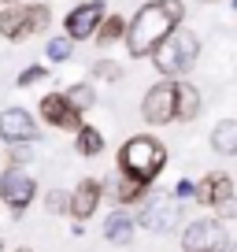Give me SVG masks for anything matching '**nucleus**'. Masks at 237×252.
<instances>
[{
	"instance_id": "1",
	"label": "nucleus",
	"mask_w": 237,
	"mask_h": 252,
	"mask_svg": "<svg viewBox=\"0 0 237 252\" xmlns=\"http://www.w3.org/2000/svg\"><path fill=\"white\" fill-rule=\"evenodd\" d=\"M182 23H185V0H145L134 11L126 41H122L130 60H152V52Z\"/></svg>"
},
{
	"instance_id": "22",
	"label": "nucleus",
	"mask_w": 237,
	"mask_h": 252,
	"mask_svg": "<svg viewBox=\"0 0 237 252\" xmlns=\"http://www.w3.org/2000/svg\"><path fill=\"white\" fill-rule=\"evenodd\" d=\"M89 82H122V63L108 60V56H100L96 63H89Z\"/></svg>"
},
{
	"instance_id": "13",
	"label": "nucleus",
	"mask_w": 237,
	"mask_h": 252,
	"mask_svg": "<svg viewBox=\"0 0 237 252\" xmlns=\"http://www.w3.org/2000/svg\"><path fill=\"white\" fill-rule=\"evenodd\" d=\"M234 197V178H230L226 171H207L204 178L197 182V200L193 204L200 208H219L222 200Z\"/></svg>"
},
{
	"instance_id": "4",
	"label": "nucleus",
	"mask_w": 237,
	"mask_h": 252,
	"mask_svg": "<svg viewBox=\"0 0 237 252\" xmlns=\"http://www.w3.org/2000/svg\"><path fill=\"white\" fill-rule=\"evenodd\" d=\"M48 26H52V8L48 4L23 0V4L0 8V37L11 41V45H23L37 33H48Z\"/></svg>"
},
{
	"instance_id": "5",
	"label": "nucleus",
	"mask_w": 237,
	"mask_h": 252,
	"mask_svg": "<svg viewBox=\"0 0 237 252\" xmlns=\"http://www.w3.org/2000/svg\"><path fill=\"white\" fill-rule=\"evenodd\" d=\"M178 82L182 78H156L141 96V119L148 126L178 123Z\"/></svg>"
},
{
	"instance_id": "25",
	"label": "nucleus",
	"mask_w": 237,
	"mask_h": 252,
	"mask_svg": "<svg viewBox=\"0 0 237 252\" xmlns=\"http://www.w3.org/2000/svg\"><path fill=\"white\" fill-rule=\"evenodd\" d=\"M30 159H33L30 145H8V163H11V167H26Z\"/></svg>"
},
{
	"instance_id": "31",
	"label": "nucleus",
	"mask_w": 237,
	"mask_h": 252,
	"mask_svg": "<svg viewBox=\"0 0 237 252\" xmlns=\"http://www.w3.org/2000/svg\"><path fill=\"white\" fill-rule=\"evenodd\" d=\"M230 252H237V241H230Z\"/></svg>"
},
{
	"instance_id": "17",
	"label": "nucleus",
	"mask_w": 237,
	"mask_h": 252,
	"mask_svg": "<svg viewBox=\"0 0 237 252\" xmlns=\"http://www.w3.org/2000/svg\"><path fill=\"white\" fill-rule=\"evenodd\" d=\"M200 111H204V93L189 78H182L178 82V123H197Z\"/></svg>"
},
{
	"instance_id": "27",
	"label": "nucleus",
	"mask_w": 237,
	"mask_h": 252,
	"mask_svg": "<svg viewBox=\"0 0 237 252\" xmlns=\"http://www.w3.org/2000/svg\"><path fill=\"white\" fill-rule=\"evenodd\" d=\"M215 215H219V219H222V222H230V219H237V193H234V197H230V200H222V204H219V208H215Z\"/></svg>"
},
{
	"instance_id": "3",
	"label": "nucleus",
	"mask_w": 237,
	"mask_h": 252,
	"mask_svg": "<svg viewBox=\"0 0 237 252\" xmlns=\"http://www.w3.org/2000/svg\"><path fill=\"white\" fill-rule=\"evenodd\" d=\"M200 48H204V41H200V33L193 30V26H178V30L171 33V37L163 41V45L152 52V67H156V78H189L193 67L200 63Z\"/></svg>"
},
{
	"instance_id": "26",
	"label": "nucleus",
	"mask_w": 237,
	"mask_h": 252,
	"mask_svg": "<svg viewBox=\"0 0 237 252\" xmlns=\"http://www.w3.org/2000/svg\"><path fill=\"white\" fill-rule=\"evenodd\" d=\"M171 197L178 200V204H185V200H197V182H193V178H182L178 186H174Z\"/></svg>"
},
{
	"instance_id": "21",
	"label": "nucleus",
	"mask_w": 237,
	"mask_h": 252,
	"mask_svg": "<svg viewBox=\"0 0 237 252\" xmlns=\"http://www.w3.org/2000/svg\"><path fill=\"white\" fill-rule=\"evenodd\" d=\"M67 96H71V104L82 111V115L96 108V86L93 82H74V86H67Z\"/></svg>"
},
{
	"instance_id": "6",
	"label": "nucleus",
	"mask_w": 237,
	"mask_h": 252,
	"mask_svg": "<svg viewBox=\"0 0 237 252\" xmlns=\"http://www.w3.org/2000/svg\"><path fill=\"white\" fill-rule=\"evenodd\" d=\"M0 200H4V208H8L15 219H23L26 208L37 200V178H33L26 167H4L0 171Z\"/></svg>"
},
{
	"instance_id": "16",
	"label": "nucleus",
	"mask_w": 237,
	"mask_h": 252,
	"mask_svg": "<svg viewBox=\"0 0 237 252\" xmlns=\"http://www.w3.org/2000/svg\"><path fill=\"white\" fill-rule=\"evenodd\" d=\"M207 145L215 156H237V119H219L207 134Z\"/></svg>"
},
{
	"instance_id": "19",
	"label": "nucleus",
	"mask_w": 237,
	"mask_h": 252,
	"mask_svg": "<svg viewBox=\"0 0 237 252\" xmlns=\"http://www.w3.org/2000/svg\"><path fill=\"white\" fill-rule=\"evenodd\" d=\"M74 152H78L82 159L100 156V152H104V130H100V126H93V123H86L78 134H74Z\"/></svg>"
},
{
	"instance_id": "9",
	"label": "nucleus",
	"mask_w": 237,
	"mask_h": 252,
	"mask_svg": "<svg viewBox=\"0 0 237 252\" xmlns=\"http://www.w3.org/2000/svg\"><path fill=\"white\" fill-rule=\"evenodd\" d=\"M45 137V126L26 108H4L0 111V141L4 145H37Z\"/></svg>"
},
{
	"instance_id": "23",
	"label": "nucleus",
	"mask_w": 237,
	"mask_h": 252,
	"mask_svg": "<svg viewBox=\"0 0 237 252\" xmlns=\"http://www.w3.org/2000/svg\"><path fill=\"white\" fill-rule=\"evenodd\" d=\"M48 78V63H30V67H23V71L15 74V86L19 89H33L37 82Z\"/></svg>"
},
{
	"instance_id": "8",
	"label": "nucleus",
	"mask_w": 237,
	"mask_h": 252,
	"mask_svg": "<svg viewBox=\"0 0 237 252\" xmlns=\"http://www.w3.org/2000/svg\"><path fill=\"white\" fill-rule=\"evenodd\" d=\"M182 252H230V234L226 222L215 219H193L182 230Z\"/></svg>"
},
{
	"instance_id": "29",
	"label": "nucleus",
	"mask_w": 237,
	"mask_h": 252,
	"mask_svg": "<svg viewBox=\"0 0 237 252\" xmlns=\"http://www.w3.org/2000/svg\"><path fill=\"white\" fill-rule=\"evenodd\" d=\"M4 249H8V245H4V234H0V252H4Z\"/></svg>"
},
{
	"instance_id": "24",
	"label": "nucleus",
	"mask_w": 237,
	"mask_h": 252,
	"mask_svg": "<svg viewBox=\"0 0 237 252\" xmlns=\"http://www.w3.org/2000/svg\"><path fill=\"white\" fill-rule=\"evenodd\" d=\"M45 212L48 215H71V193H67V189H48L45 193Z\"/></svg>"
},
{
	"instance_id": "30",
	"label": "nucleus",
	"mask_w": 237,
	"mask_h": 252,
	"mask_svg": "<svg viewBox=\"0 0 237 252\" xmlns=\"http://www.w3.org/2000/svg\"><path fill=\"white\" fill-rule=\"evenodd\" d=\"M193 4H215V0H193Z\"/></svg>"
},
{
	"instance_id": "33",
	"label": "nucleus",
	"mask_w": 237,
	"mask_h": 252,
	"mask_svg": "<svg viewBox=\"0 0 237 252\" xmlns=\"http://www.w3.org/2000/svg\"><path fill=\"white\" fill-rule=\"evenodd\" d=\"M15 252H30V249H15Z\"/></svg>"
},
{
	"instance_id": "12",
	"label": "nucleus",
	"mask_w": 237,
	"mask_h": 252,
	"mask_svg": "<svg viewBox=\"0 0 237 252\" xmlns=\"http://www.w3.org/2000/svg\"><path fill=\"white\" fill-rule=\"evenodd\" d=\"M104 197H108V186H104L100 178H82L78 186L71 189V219L74 222H89L96 212H100V204H104Z\"/></svg>"
},
{
	"instance_id": "14",
	"label": "nucleus",
	"mask_w": 237,
	"mask_h": 252,
	"mask_svg": "<svg viewBox=\"0 0 237 252\" xmlns=\"http://www.w3.org/2000/svg\"><path fill=\"white\" fill-rule=\"evenodd\" d=\"M108 197L115 200L118 208H141L145 200L152 197V186H141V182H134V178L115 174V178L108 182Z\"/></svg>"
},
{
	"instance_id": "32",
	"label": "nucleus",
	"mask_w": 237,
	"mask_h": 252,
	"mask_svg": "<svg viewBox=\"0 0 237 252\" xmlns=\"http://www.w3.org/2000/svg\"><path fill=\"white\" fill-rule=\"evenodd\" d=\"M230 8H234V11H237V0H230Z\"/></svg>"
},
{
	"instance_id": "20",
	"label": "nucleus",
	"mask_w": 237,
	"mask_h": 252,
	"mask_svg": "<svg viewBox=\"0 0 237 252\" xmlns=\"http://www.w3.org/2000/svg\"><path fill=\"white\" fill-rule=\"evenodd\" d=\"M74 45H78V41H74L71 33H52V37L45 41V60L48 63H71L74 60Z\"/></svg>"
},
{
	"instance_id": "15",
	"label": "nucleus",
	"mask_w": 237,
	"mask_h": 252,
	"mask_svg": "<svg viewBox=\"0 0 237 252\" xmlns=\"http://www.w3.org/2000/svg\"><path fill=\"white\" fill-rule=\"evenodd\" d=\"M134 230H137V215H130L126 208H118V212H111L108 219H104V241H111L115 249H126L130 241H134Z\"/></svg>"
},
{
	"instance_id": "10",
	"label": "nucleus",
	"mask_w": 237,
	"mask_h": 252,
	"mask_svg": "<svg viewBox=\"0 0 237 252\" xmlns=\"http://www.w3.org/2000/svg\"><path fill=\"white\" fill-rule=\"evenodd\" d=\"M178 222H182V204L174 197L152 193V197L137 208V226L148 230V234H167V230H174Z\"/></svg>"
},
{
	"instance_id": "18",
	"label": "nucleus",
	"mask_w": 237,
	"mask_h": 252,
	"mask_svg": "<svg viewBox=\"0 0 237 252\" xmlns=\"http://www.w3.org/2000/svg\"><path fill=\"white\" fill-rule=\"evenodd\" d=\"M126 30H130V19L118 15V11H108V19L100 23V30H96V48H111V45H122L126 41Z\"/></svg>"
},
{
	"instance_id": "2",
	"label": "nucleus",
	"mask_w": 237,
	"mask_h": 252,
	"mask_svg": "<svg viewBox=\"0 0 237 252\" xmlns=\"http://www.w3.org/2000/svg\"><path fill=\"white\" fill-rule=\"evenodd\" d=\"M167 163H171L167 145L156 134H134L118 145V152H115V174L134 178L141 186H156V178L167 171Z\"/></svg>"
},
{
	"instance_id": "11",
	"label": "nucleus",
	"mask_w": 237,
	"mask_h": 252,
	"mask_svg": "<svg viewBox=\"0 0 237 252\" xmlns=\"http://www.w3.org/2000/svg\"><path fill=\"white\" fill-rule=\"evenodd\" d=\"M104 19H108V0H82V4H74V8L67 11L63 33H71L78 45L82 41H93Z\"/></svg>"
},
{
	"instance_id": "7",
	"label": "nucleus",
	"mask_w": 237,
	"mask_h": 252,
	"mask_svg": "<svg viewBox=\"0 0 237 252\" xmlns=\"http://www.w3.org/2000/svg\"><path fill=\"white\" fill-rule=\"evenodd\" d=\"M37 119H41L45 126H52V130H63V134H78L82 126H86V119H82V111L71 104L67 89L41 93V100H37Z\"/></svg>"
},
{
	"instance_id": "28",
	"label": "nucleus",
	"mask_w": 237,
	"mask_h": 252,
	"mask_svg": "<svg viewBox=\"0 0 237 252\" xmlns=\"http://www.w3.org/2000/svg\"><path fill=\"white\" fill-rule=\"evenodd\" d=\"M0 4H4V8H8V4H23V0H0Z\"/></svg>"
}]
</instances>
